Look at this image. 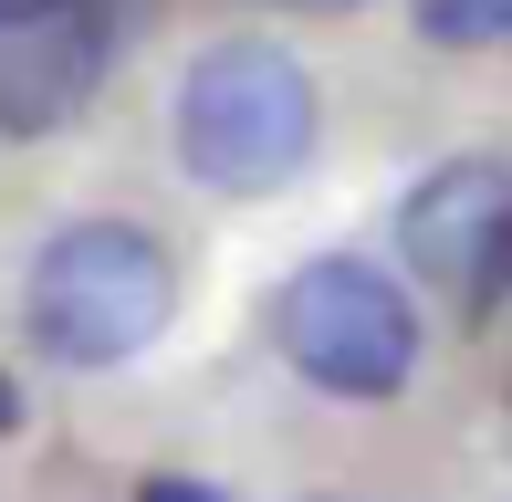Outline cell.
I'll use <instances>...</instances> for the list:
<instances>
[{
  "mask_svg": "<svg viewBox=\"0 0 512 502\" xmlns=\"http://www.w3.org/2000/svg\"><path fill=\"white\" fill-rule=\"evenodd\" d=\"M168 147L178 168L199 178L209 199H272L314 168L324 147V95H314V63L272 32H220L178 63V95H168Z\"/></svg>",
  "mask_w": 512,
  "mask_h": 502,
  "instance_id": "6da1fadb",
  "label": "cell"
},
{
  "mask_svg": "<svg viewBox=\"0 0 512 502\" xmlns=\"http://www.w3.org/2000/svg\"><path fill=\"white\" fill-rule=\"evenodd\" d=\"M178 293H189L178 251L147 220H63L21 272V335L53 367L105 377V367H136L178 325Z\"/></svg>",
  "mask_w": 512,
  "mask_h": 502,
  "instance_id": "7a4b0ae2",
  "label": "cell"
},
{
  "mask_svg": "<svg viewBox=\"0 0 512 502\" xmlns=\"http://www.w3.org/2000/svg\"><path fill=\"white\" fill-rule=\"evenodd\" d=\"M262 335H272V356H283L304 387L356 398V408L398 398L418 377V356H429L418 293L387 262H366V251H314V262H293L283 283H272V304H262Z\"/></svg>",
  "mask_w": 512,
  "mask_h": 502,
  "instance_id": "3957f363",
  "label": "cell"
},
{
  "mask_svg": "<svg viewBox=\"0 0 512 502\" xmlns=\"http://www.w3.org/2000/svg\"><path fill=\"white\" fill-rule=\"evenodd\" d=\"M398 262L450 325H492L512 304V157L460 147L398 199Z\"/></svg>",
  "mask_w": 512,
  "mask_h": 502,
  "instance_id": "277c9868",
  "label": "cell"
},
{
  "mask_svg": "<svg viewBox=\"0 0 512 502\" xmlns=\"http://www.w3.org/2000/svg\"><path fill=\"white\" fill-rule=\"evenodd\" d=\"M126 0H11L0 11V136H53L95 105Z\"/></svg>",
  "mask_w": 512,
  "mask_h": 502,
  "instance_id": "5b68a950",
  "label": "cell"
},
{
  "mask_svg": "<svg viewBox=\"0 0 512 502\" xmlns=\"http://www.w3.org/2000/svg\"><path fill=\"white\" fill-rule=\"evenodd\" d=\"M408 21L439 53H502L512 42V0H408Z\"/></svg>",
  "mask_w": 512,
  "mask_h": 502,
  "instance_id": "8992f818",
  "label": "cell"
},
{
  "mask_svg": "<svg viewBox=\"0 0 512 502\" xmlns=\"http://www.w3.org/2000/svg\"><path fill=\"white\" fill-rule=\"evenodd\" d=\"M136 502H230V492L199 482V471H147V482H136Z\"/></svg>",
  "mask_w": 512,
  "mask_h": 502,
  "instance_id": "52a82bcc",
  "label": "cell"
},
{
  "mask_svg": "<svg viewBox=\"0 0 512 502\" xmlns=\"http://www.w3.org/2000/svg\"><path fill=\"white\" fill-rule=\"evenodd\" d=\"M21 419H32V408H21V387H11V367H0V440H21Z\"/></svg>",
  "mask_w": 512,
  "mask_h": 502,
  "instance_id": "ba28073f",
  "label": "cell"
},
{
  "mask_svg": "<svg viewBox=\"0 0 512 502\" xmlns=\"http://www.w3.org/2000/svg\"><path fill=\"white\" fill-rule=\"evenodd\" d=\"M283 11H324V21H335V11H366V0H283Z\"/></svg>",
  "mask_w": 512,
  "mask_h": 502,
  "instance_id": "9c48e42d",
  "label": "cell"
},
{
  "mask_svg": "<svg viewBox=\"0 0 512 502\" xmlns=\"http://www.w3.org/2000/svg\"><path fill=\"white\" fill-rule=\"evenodd\" d=\"M0 11H11V0H0Z\"/></svg>",
  "mask_w": 512,
  "mask_h": 502,
  "instance_id": "30bf717a",
  "label": "cell"
}]
</instances>
